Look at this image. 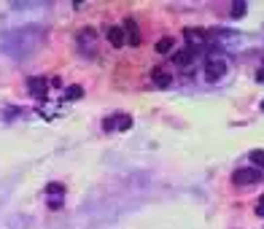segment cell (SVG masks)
<instances>
[{"label":"cell","instance_id":"1","mask_svg":"<svg viewBox=\"0 0 264 229\" xmlns=\"http://www.w3.org/2000/svg\"><path fill=\"white\" fill-rule=\"evenodd\" d=\"M259 181H262V170H256V167H243L232 176V183H237V186H248V183H259Z\"/></svg>","mask_w":264,"mask_h":229},{"label":"cell","instance_id":"2","mask_svg":"<svg viewBox=\"0 0 264 229\" xmlns=\"http://www.w3.org/2000/svg\"><path fill=\"white\" fill-rule=\"evenodd\" d=\"M224 73H227V62H224V59H208L205 62V76L211 78V81H216V78H221Z\"/></svg>","mask_w":264,"mask_h":229},{"label":"cell","instance_id":"3","mask_svg":"<svg viewBox=\"0 0 264 229\" xmlns=\"http://www.w3.org/2000/svg\"><path fill=\"white\" fill-rule=\"evenodd\" d=\"M103 127L108 129V132H111V129H129L132 127V119L127 116V113H119V116H113V119H106V122H103Z\"/></svg>","mask_w":264,"mask_h":229},{"label":"cell","instance_id":"4","mask_svg":"<svg viewBox=\"0 0 264 229\" xmlns=\"http://www.w3.org/2000/svg\"><path fill=\"white\" fill-rule=\"evenodd\" d=\"M27 87H30V92H33V97H38V100H43V97H46V92H49V84H46V78H43V76L30 78Z\"/></svg>","mask_w":264,"mask_h":229},{"label":"cell","instance_id":"5","mask_svg":"<svg viewBox=\"0 0 264 229\" xmlns=\"http://www.w3.org/2000/svg\"><path fill=\"white\" fill-rule=\"evenodd\" d=\"M108 41H111L116 49L124 46V41H127V38H124V30L122 27H111V30H108Z\"/></svg>","mask_w":264,"mask_h":229},{"label":"cell","instance_id":"6","mask_svg":"<svg viewBox=\"0 0 264 229\" xmlns=\"http://www.w3.org/2000/svg\"><path fill=\"white\" fill-rule=\"evenodd\" d=\"M65 97H68V100H81V97H84V89L73 84V87H68V89H65Z\"/></svg>","mask_w":264,"mask_h":229},{"label":"cell","instance_id":"7","mask_svg":"<svg viewBox=\"0 0 264 229\" xmlns=\"http://www.w3.org/2000/svg\"><path fill=\"white\" fill-rule=\"evenodd\" d=\"M173 46H176V43H173V38H162V41L157 43V52L159 54H167V52H173Z\"/></svg>","mask_w":264,"mask_h":229},{"label":"cell","instance_id":"8","mask_svg":"<svg viewBox=\"0 0 264 229\" xmlns=\"http://www.w3.org/2000/svg\"><path fill=\"white\" fill-rule=\"evenodd\" d=\"M176 62H178V65H189V62H192V49H183V52H178Z\"/></svg>","mask_w":264,"mask_h":229},{"label":"cell","instance_id":"9","mask_svg":"<svg viewBox=\"0 0 264 229\" xmlns=\"http://www.w3.org/2000/svg\"><path fill=\"white\" fill-rule=\"evenodd\" d=\"M248 157H251V162L256 167H264V151H259V148H256V151H251Z\"/></svg>","mask_w":264,"mask_h":229},{"label":"cell","instance_id":"10","mask_svg":"<svg viewBox=\"0 0 264 229\" xmlns=\"http://www.w3.org/2000/svg\"><path fill=\"white\" fill-rule=\"evenodd\" d=\"M154 81H157L159 87H167L170 78H167V73H164V70H154Z\"/></svg>","mask_w":264,"mask_h":229},{"label":"cell","instance_id":"11","mask_svg":"<svg viewBox=\"0 0 264 229\" xmlns=\"http://www.w3.org/2000/svg\"><path fill=\"white\" fill-rule=\"evenodd\" d=\"M62 192H65L62 183H49V186H46V194H52V197H59Z\"/></svg>","mask_w":264,"mask_h":229},{"label":"cell","instance_id":"12","mask_svg":"<svg viewBox=\"0 0 264 229\" xmlns=\"http://www.w3.org/2000/svg\"><path fill=\"white\" fill-rule=\"evenodd\" d=\"M186 38H189V41H197V43H200L205 35H202V30H186Z\"/></svg>","mask_w":264,"mask_h":229},{"label":"cell","instance_id":"13","mask_svg":"<svg viewBox=\"0 0 264 229\" xmlns=\"http://www.w3.org/2000/svg\"><path fill=\"white\" fill-rule=\"evenodd\" d=\"M246 3H235V6H232V17H243V14H246Z\"/></svg>","mask_w":264,"mask_h":229},{"label":"cell","instance_id":"14","mask_svg":"<svg viewBox=\"0 0 264 229\" xmlns=\"http://www.w3.org/2000/svg\"><path fill=\"white\" fill-rule=\"evenodd\" d=\"M256 216H264V194L259 197V202H256Z\"/></svg>","mask_w":264,"mask_h":229},{"label":"cell","instance_id":"15","mask_svg":"<svg viewBox=\"0 0 264 229\" xmlns=\"http://www.w3.org/2000/svg\"><path fill=\"white\" fill-rule=\"evenodd\" d=\"M256 78H259V81H264V68H259V73H256Z\"/></svg>","mask_w":264,"mask_h":229},{"label":"cell","instance_id":"16","mask_svg":"<svg viewBox=\"0 0 264 229\" xmlns=\"http://www.w3.org/2000/svg\"><path fill=\"white\" fill-rule=\"evenodd\" d=\"M262 111H264V103H262Z\"/></svg>","mask_w":264,"mask_h":229}]
</instances>
